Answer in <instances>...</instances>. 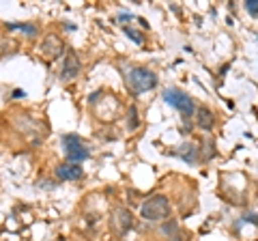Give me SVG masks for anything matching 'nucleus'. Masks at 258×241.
Wrapping results in <instances>:
<instances>
[{
    "instance_id": "9",
    "label": "nucleus",
    "mask_w": 258,
    "mask_h": 241,
    "mask_svg": "<svg viewBox=\"0 0 258 241\" xmlns=\"http://www.w3.org/2000/svg\"><path fill=\"white\" fill-rule=\"evenodd\" d=\"M56 176L60 181H80L84 176V170L80 164H71V162H64L56 168Z\"/></svg>"
},
{
    "instance_id": "7",
    "label": "nucleus",
    "mask_w": 258,
    "mask_h": 241,
    "mask_svg": "<svg viewBox=\"0 0 258 241\" xmlns=\"http://www.w3.org/2000/svg\"><path fill=\"white\" fill-rule=\"evenodd\" d=\"M62 39L58 35H54L50 33L47 37H43V43H41V56H45L47 61H54V58H58L60 52H62Z\"/></svg>"
},
{
    "instance_id": "13",
    "label": "nucleus",
    "mask_w": 258,
    "mask_h": 241,
    "mask_svg": "<svg viewBox=\"0 0 258 241\" xmlns=\"http://www.w3.org/2000/svg\"><path fill=\"white\" fill-rule=\"evenodd\" d=\"M125 33H127L129 37H132V41H136V43H142V41H144V39H142V35L138 33V30H132V28H125Z\"/></svg>"
},
{
    "instance_id": "5",
    "label": "nucleus",
    "mask_w": 258,
    "mask_h": 241,
    "mask_svg": "<svg viewBox=\"0 0 258 241\" xmlns=\"http://www.w3.org/2000/svg\"><path fill=\"white\" fill-rule=\"evenodd\" d=\"M62 149H64V155H67V162H71V164H80V162H84V159H88V155H91L88 147L76 134L62 136Z\"/></svg>"
},
{
    "instance_id": "6",
    "label": "nucleus",
    "mask_w": 258,
    "mask_h": 241,
    "mask_svg": "<svg viewBox=\"0 0 258 241\" xmlns=\"http://www.w3.org/2000/svg\"><path fill=\"white\" fill-rule=\"evenodd\" d=\"M80 71H82V63H80L78 54L74 50H67L62 58V67H60V82H71V80H76L80 76Z\"/></svg>"
},
{
    "instance_id": "3",
    "label": "nucleus",
    "mask_w": 258,
    "mask_h": 241,
    "mask_svg": "<svg viewBox=\"0 0 258 241\" xmlns=\"http://www.w3.org/2000/svg\"><path fill=\"white\" fill-rule=\"evenodd\" d=\"M164 101L168 103V106L179 110L185 118L194 116V112H196V101H194L187 93H183L181 88H166L164 91Z\"/></svg>"
},
{
    "instance_id": "4",
    "label": "nucleus",
    "mask_w": 258,
    "mask_h": 241,
    "mask_svg": "<svg viewBox=\"0 0 258 241\" xmlns=\"http://www.w3.org/2000/svg\"><path fill=\"white\" fill-rule=\"evenodd\" d=\"M136 222H134V213L127 207H116L110 215V230L116 239H123L129 230H134Z\"/></svg>"
},
{
    "instance_id": "2",
    "label": "nucleus",
    "mask_w": 258,
    "mask_h": 241,
    "mask_svg": "<svg viewBox=\"0 0 258 241\" xmlns=\"http://www.w3.org/2000/svg\"><path fill=\"white\" fill-rule=\"evenodd\" d=\"M170 213H172L170 200L161 194L147 198L140 207V215H142V220H147V222H164L170 218Z\"/></svg>"
},
{
    "instance_id": "11",
    "label": "nucleus",
    "mask_w": 258,
    "mask_h": 241,
    "mask_svg": "<svg viewBox=\"0 0 258 241\" xmlns=\"http://www.w3.org/2000/svg\"><path fill=\"white\" fill-rule=\"evenodd\" d=\"M181 226H179V224H176L174 220H168L166 224H161V232H164V235L166 237H170V235H174V232L176 230H179Z\"/></svg>"
},
{
    "instance_id": "17",
    "label": "nucleus",
    "mask_w": 258,
    "mask_h": 241,
    "mask_svg": "<svg viewBox=\"0 0 258 241\" xmlns=\"http://www.w3.org/2000/svg\"><path fill=\"white\" fill-rule=\"evenodd\" d=\"M112 241H118V239H112Z\"/></svg>"
},
{
    "instance_id": "10",
    "label": "nucleus",
    "mask_w": 258,
    "mask_h": 241,
    "mask_svg": "<svg viewBox=\"0 0 258 241\" xmlns=\"http://www.w3.org/2000/svg\"><path fill=\"white\" fill-rule=\"evenodd\" d=\"M179 153H181V157L185 159V162H189V164H194L196 162V159L194 157H198V147H194V144H183V147L179 149Z\"/></svg>"
},
{
    "instance_id": "14",
    "label": "nucleus",
    "mask_w": 258,
    "mask_h": 241,
    "mask_svg": "<svg viewBox=\"0 0 258 241\" xmlns=\"http://www.w3.org/2000/svg\"><path fill=\"white\" fill-rule=\"evenodd\" d=\"M245 9H247V13L258 15V0H247V3H245Z\"/></svg>"
},
{
    "instance_id": "8",
    "label": "nucleus",
    "mask_w": 258,
    "mask_h": 241,
    "mask_svg": "<svg viewBox=\"0 0 258 241\" xmlns=\"http://www.w3.org/2000/svg\"><path fill=\"white\" fill-rule=\"evenodd\" d=\"M194 116H196V125L200 127V130H205V132H211L213 127H215V112L211 108H207V106H196V112H194Z\"/></svg>"
},
{
    "instance_id": "15",
    "label": "nucleus",
    "mask_w": 258,
    "mask_h": 241,
    "mask_svg": "<svg viewBox=\"0 0 258 241\" xmlns=\"http://www.w3.org/2000/svg\"><path fill=\"white\" fill-rule=\"evenodd\" d=\"M129 112H132V130H136V127H138V116H136V108H129Z\"/></svg>"
},
{
    "instance_id": "16",
    "label": "nucleus",
    "mask_w": 258,
    "mask_h": 241,
    "mask_svg": "<svg viewBox=\"0 0 258 241\" xmlns=\"http://www.w3.org/2000/svg\"><path fill=\"white\" fill-rule=\"evenodd\" d=\"M245 220H249V222H254L256 226H258V213H245Z\"/></svg>"
},
{
    "instance_id": "12",
    "label": "nucleus",
    "mask_w": 258,
    "mask_h": 241,
    "mask_svg": "<svg viewBox=\"0 0 258 241\" xmlns=\"http://www.w3.org/2000/svg\"><path fill=\"white\" fill-rule=\"evenodd\" d=\"M168 241H191V232L185 230V228H179L174 235L168 237Z\"/></svg>"
},
{
    "instance_id": "1",
    "label": "nucleus",
    "mask_w": 258,
    "mask_h": 241,
    "mask_svg": "<svg viewBox=\"0 0 258 241\" xmlns=\"http://www.w3.org/2000/svg\"><path fill=\"white\" fill-rule=\"evenodd\" d=\"M125 84L132 95H142L157 86V76L147 67H129L125 71Z\"/></svg>"
}]
</instances>
